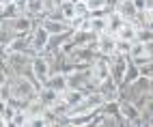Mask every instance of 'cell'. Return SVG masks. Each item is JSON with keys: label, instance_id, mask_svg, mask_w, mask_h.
<instances>
[{"label": "cell", "instance_id": "cell-22", "mask_svg": "<svg viewBox=\"0 0 153 127\" xmlns=\"http://www.w3.org/2000/svg\"><path fill=\"white\" fill-rule=\"evenodd\" d=\"M28 121H30V114L24 108H19L13 116V121H11V127H28Z\"/></svg>", "mask_w": 153, "mask_h": 127}, {"label": "cell", "instance_id": "cell-16", "mask_svg": "<svg viewBox=\"0 0 153 127\" xmlns=\"http://www.w3.org/2000/svg\"><path fill=\"white\" fill-rule=\"evenodd\" d=\"M84 97H86V93H84V91H78V88H67V91L63 93V101L69 105V110L74 108V105H78Z\"/></svg>", "mask_w": 153, "mask_h": 127}, {"label": "cell", "instance_id": "cell-1", "mask_svg": "<svg viewBox=\"0 0 153 127\" xmlns=\"http://www.w3.org/2000/svg\"><path fill=\"white\" fill-rule=\"evenodd\" d=\"M33 73L41 84H45L48 78L52 76V60H50V56H45V54L33 56Z\"/></svg>", "mask_w": 153, "mask_h": 127}, {"label": "cell", "instance_id": "cell-3", "mask_svg": "<svg viewBox=\"0 0 153 127\" xmlns=\"http://www.w3.org/2000/svg\"><path fill=\"white\" fill-rule=\"evenodd\" d=\"M9 24H11V28L19 35H28V33H33L35 26H37V19L35 17H30L28 13H22V15H17L15 19H7Z\"/></svg>", "mask_w": 153, "mask_h": 127}, {"label": "cell", "instance_id": "cell-10", "mask_svg": "<svg viewBox=\"0 0 153 127\" xmlns=\"http://www.w3.org/2000/svg\"><path fill=\"white\" fill-rule=\"evenodd\" d=\"M39 24H41L50 35H60V33H67V30H74L69 26V22H60V19H52V17H41Z\"/></svg>", "mask_w": 153, "mask_h": 127}, {"label": "cell", "instance_id": "cell-17", "mask_svg": "<svg viewBox=\"0 0 153 127\" xmlns=\"http://www.w3.org/2000/svg\"><path fill=\"white\" fill-rule=\"evenodd\" d=\"M127 22V19L121 15V13H117L114 9L108 13V33H112V35H117L121 28H123V24Z\"/></svg>", "mask_w": 153, "mask_h": 127}, {"label": "cell", "instance_id": "cell-2", "mask_svg": "<svg viewBox=\"0 0 153 127\" xmlns=\"http://www.w3.org/2000/svg\"><path fill=\"white\" fill-rule=\"evenodd\" d=\"M50 37H52V35H50L41 24L35 26V30L30 33V45H33V50L37 52V54H43V52H45V48L50 43Z\"/></svg>", "mask_w": 153, "mask_h": 127}, {"label": "cell", "instance_id": "cell-27", "mask_svg": "<svg viewBox=\"0 0 153 127\" xmlns=\"http://www.w3.org/2000/svg\"><path fill=\"white\" fill-rule=\"evenodd\" d=\"M76 48H78V45H76L74 37H69V39L65 41V43L60 45V54H63V56H71V54H74V50H76Z\"/></svg>", "mask_w": 153, "mask_h": 127}, {"label": "cell", "instance_id": "cell-13", "mask_svg": "<svg viewBox=\"0 0 153 127\" xmlns=\"http://www.w3.org/2000/svg\"><path fill=\"white\" fill-rule=\"evenodd\" d=\"M48 86H52V88H56V91H60V93H65L67 88H69V80H67V73L65 71H52V76L48 78Z\"/></svg>", "mask_w": 153, "mask_h": 127}, {"label": "cell", "instance_id": "cell-28", "mask_svg": "<svg viewBox=\"0 0 153 127\" xmlns=\"http://www.w3.org/2000/svg\"><path fill=\"white\" fill-rule=\"evenodd\" d=\"M142 112H145L147 116H153V97L147 99V103H145V108H142Z\"/></svg>", "mask_w": 153, "mask_h": 127}, {"label": "cell", "instance_id": "cell-15", "mask_svg": "<svg viewBox=\"0 0 153 127\" xmlns=\"http://www.w3.org/2000/svg\"><path fill=\"white\" fill-rule=\"evenodd\" d=\"M24 11L19 9V4L15 2V0H11V2L7 4H0V17L2 19H15L17 15H22Z\"/></svg>", "mask_w": 153, "mask_h": 127}, {"label": "cell", "instance_id": "cell-5", "mask_svg": "<svg viewBox=\"0 0 153 127\" xmlns=\"http://www.w3.org/2000/svg\"><path fill=\"white\" fill-rule=\"evenodd\" d=\"M129 56H123V54H114L110 58V71H112V78H114L119 84H123V78H125V69L129 65Z\"/></svg>", "mask_w": 153, "mask_h": 127}, {"label": "cell", "instance_id": "cell-18", "mask_svg": "<svg viewBox=\"0 0 153 127\" xmlns=\"http://www.w3.org/2000/svg\"><path fill=\"white\" fill-rule=\"evenodd\" d=\"M129 58L134 60V62H140V60L149 58V50H147V43H142V41H134V43H131Z\"/></svg>", "mask_w": 153, "mask_h": 127}, {"label": "cell", "instance_id": "cell-23", "mask_svg": "<svg viewBox=\"0 0 153 127\" xmlns=\"http://www.w3.org/2000/svg\"><path fill=\"white\" fill-rule=\"evenodd\" d=\"M136 65L140 67V76H145V78H153V58H145V60L136 62Z\"/></svg>", "mask_w": 153, "mask_h": 127}, {"label": "cell", "instance_id": "cell-7", "mask_svg": "<svg viewBox=\"0 0 153 127\" xmlns=\"http://www.w3.org/2000/svg\"><path fill=\"white\" fill-rule=\"evenodd\" d=\"M112 7H114V11H117V13H121V15L127 19V22H134L136 15L140 13L134 0H119V2H114Z\"/></svg>", "mask_w": 153, "mask_h": 127}, {"label": "cell", "instance_id": "cell-26", "mask_svg": "<svg viewBox=\"0 0 153 127\" xmlns=\"http://www.w3.org/2000/svg\"><path fill=\"white\" fill-rule=\"evenodd\" d=\"M86 4H88L91 11H101V9H108L112 2L110 0H86Z\"/></svg>", "mask_w": 153, "mask_h": 127}, {"label": "cell", "instance_id": "cell-25", "mask_svg": "<svg viewBox=\"0 0 153 127\" xmlns=\"http://www.w3.org/2000/svg\"><path fill=\"white\" fill-rule=\"evenodd\" d=\"M131 43H134V41H125V39H119V41H117V54L129 56V52H131Z\"/></svg>", "mask_w": 153, "mask_h": 127}, {"label": "cell", "instance_id": "cell-24", "mask_svg": "<svg viewBox=\"0 0 153 127\" xmlns=\"http://www.w3.org/2000/svg\"><path fill=\"white\" fill-rule=\"evenodd\" d=\"M136 41L151 43V41H153V28H151V26H140V28H138V37H136Z\"/></svg>", "mask_w": 153, "mask_h": 127}, {"label": "cell", "instance_id": "cell-20", "mask_svg": "<svg viewBox=\"0 0 153 127\" xmlns=\"http://www.w3.org/2000/svg\"><path fill=\"white\" fill-rule=\"evenodd\" d=\"M138 78H140V67L136 65L134 60H129V65L125 69V78H123V84H121V86H127V84H131V82L138 80Z\"/></svg>", "mask_w": 153, "mask_h": 127}, {"label": "cell", "instance_id": "cell-9", "mask_svg": "<svg viewBox=\"0 0 153 127\" xmlns=\"http://www.w3.org/2000/svg\"><path fill=\"white\" fill-rule=\"evenodd\" d=\"M71 37H74L76 45H95L97 48V33H93V30L88 28H76L74 33H71Z\"/></svg>", "mask_w": 153, "mask_h": 127}, {"label": "cell", "instance_id": "cell-19", "mask_svg": "<svg viewBox=\"0 0 153 127\" xmlns=\"http://www.w3.org/2000/svg\"><path fill=\"white\" fill-rule=\"evenodd\" d=\"M117 37H119V39H125V41H136V37H138V26H136L134 22H125L123 28L117 33Z\"/></svg>", "mask_w": 153, "mask_h": 127}, {"label": "cell", "instance_id": "cell-4", "mask_svg": "<svg viewBox=\"0 0 153 127\" xmlns=\"http://www.w3.org/2000/svg\"><path fill=\"white\" fill-rule=\"evenodd\" d=\"M117 41L119 37L112 33H101L97 37V52L104 56H114L117 54Z\"/></svg>", "mask_w": 153, "mask_h": 127}, {"label": "cell", "instance_id": "cell-21", "mask_svg": "<svg viewBox=\"0 0 153 127\" xmlns=\"http://www.w3.org/2000/svg\"><path fill=\"white\" fill-rule=\"evenodd\" d=\"M60 11L65 13V19L71 24L76 19V0H65V2H60Z\"/></svg>", "mask_w": 153, "mask_h": 127}, {"label": "cell", "instance_id": "cell-14", "mask_svg": "<svg viewBox=\"0 0 153 127\" xmlns=\"http://www.w3.org/2000/svg\"><path fill=\"white\" fill-rule=\"evenodd\" d=\"M24 13H28L30 17H35L37 24H39V19L45 17V0H28Z\"/></svg>", "mask_w": 153, "mask_h": 127}, {"label": "cell", "instance_id": "cell-12", "mask_svg": "<svg viewBox=\"0 0 153 127\" xmlns=\"http://www.w3.org/2000/svg\"><path fill=\"white\" fill-rule=\"evenodd\" d=\"M19 108L15 103L11 101H0V123H2V127H11V121H13V116Z\"/></svg>", "mask_w": 153, "mask_h": 127}, {"label": "cell", "instance_id": "cell-6", "mask_svg": "<svg viewBox=\"0 0 153 127\" xmlns=\"http://www.w3.org/2000/svg\"><path fill=\"white\" fill-rule=\"evenodd\" d=\"M99 93L106 97V101H119L121 99V84L110 76L99 84Z\"/></svg>", "mask_w": 153, "mask_h": 127}, {"label": "cell", "instance_id": "cell-11", "mask_svg": "<svg viewBox=\"0 0 153 127\" xmlns=\"http://www.w3.org/2000/svg\"><path fill=\"white\" fill-rule=\"evenodd\" d=\"M37 97L41 99V101L48 105V108H54V105L60 101V97H63V93H60V91H56V88H52V86H48V84H43Z\"/></svg>", "mask_w": 153, "mask_h": 127}, {"label": "cell", "instance_id": "cell-8", "mask_svg": "<svg viewBox=\"0 0 153 127\" xmlns=\"http://www.w3.org/2000/svg\"><path fill=\"white\" fill-rule=\"evenodd\" d=\"M119 105H121V116L125 119V125H129L131 121L136 119V116L142 114V110L138 108L134 101H129L127 97H121V99H119Z\"/></svg>", "mask_w": 153, "mask_h": 127}]
</instances>
